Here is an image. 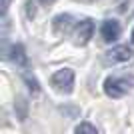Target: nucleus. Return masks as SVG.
I'll list each match as a JSON object with an SVG mask.
<instances>
[{
  "mask_svg": "<svg viewBox=\"0 0 134 134\" xmlns=\"http://www.w3.org/2000/svg\"><path fill=\"white\" fill-rule=\"evenodd\" d=\"M134 86V78L128 76H108L104 80V92L110 98H122L132 90Z\"/></svg>",
  "mask_w": 134,
  "mask_h": 134,
  "instance_id": "1",
  "label": "nucleus"
},
{
  "mask_svg": "<svg viewBox=\"0 0 134 134\" xmlns=\"http://www.w3.org/2000/svg\"><path fill=\"white\" fill-rule=\"evenodd\" d=\"M50 84H52L54 90H58L62 94H70L72 88H74V72L70 68H60V70H56L52 74Z\"/></svg>",
  "mask_w": 134,
  "mask_h": 134,
  "instance_id": "2",
  "label": "nucleus"
},
{
  "mask_svg": "<svg viewBox=\"0 0 134 134\" xmlns=\"http://www.w3.org/2000/svg\"><path fill=\"white\" fill-rule=\"evenodd\" d=\"M130 58H132V48L130 46H114V48H110V50L104 54V60L108 62V64H118V62H128Z\"/></svg>",
  "mask_w": 134,
  "mask_h": 134,
  "instance_id": "3",
  "label": "nucleus"
},
{
  "mask_svg": "<svg viewBox=\"0 0 134 134\" xmlns=\"http://www.w3.org/2000/svg\"><path fill=\"white\" fill-rule=\"evenodd\" d=\"M120 22L118 20H112V18H108V20H104L100 26V36L104 42H116L118 36H120Z\"/></svg>",
  "mask_w": 134,
  "mask_h": 134,
  "instance_id": "4",
  "label": "nucleus"
},
{
  "mask_svg": "<svg viewBox=\"0 0 134 134\" xmlns=\"http://www.w3.org/2000/svg\"><path fill=\"white\" fill-rule=\"evenodd\" d=\"M94 36V22L92 20H82L78 22L76 30H74V38H76V44H88L90 38Z\"/></svg>",
  "mask_w": 134,
  "mask_h": 134,
  "instance_id": "5",
  "label": "nucleus"
},
{
  "mask_svg": "<svg viewBox=\"0 0 134 134\" xmlns=\"http://www.w3.org/2000/svg\"><path fill=\"white\" fill-rule=\"evenodd\" d=\"M10 60L14 62L16 66H26L28 64V58H26V52H24L22 44H14L10 48Z\"/></svg>",
  "mask_w": 134,
  "mask_h": 134,
  "instance_id": "6",
  "label": "nucleus"
},
{
  "mask_svg": "<svg viewBox=\"0 0 134 134\" xmlns=\"http://www.w3.org/2000/svg\"><path fill=\"white\" fill-rule=\"evenodd\" d=\"M116 10L124 16H130L134 12V0H116Z\"/></svg>",
  "mask_w": 134,
  "mask_h": 134,
  "instance_id": "7",
  "label": "nucleus"
},
{
  "mask_svg": "<svg viewBox=\"0 0 134 134\" xmlns=\"http://www.w3.org/2000/svg\"><path fill=\"white\" fill-rule=\"evenodd\" d=\"M74 134H98L96 126H92L90 122H80L76 128H74Z\"/></svg>",
  "mask_w": 134,
  "mask_h": 134,
  "instance_id": "8",
  "label": "nucleus"
},
{
  "mask_svg": "<svg viewBox=\"0 0 134 134\" xmlns=\"http://www.w3.org/2000/svg\"><path fill=\"white\" fill-rule=\"evenodd\" d=\"M70 20H72V18L68 16V14H60V16L54 18V28L56 30H62V28L66 30V28L70 26Z\"/></svg>",
  "mask_w": 134,
  "mask_h": 134,
  "instance_id": "9",
  "label": "nucleus"
},
{
  "mask_svg": "<svg viewBox=\"0 0 134 134\" xmlns=\"http://www.w3.org/2000/svg\"><path fill=\"white\" fill-rule=\"evenodd\" d=\"M24 80L28 82V88L32 90V92H38V82H36L34 78H30V76H24Z\"/></svg>",
  "mask_w": 134,
  "mask_h": 134,
  "instance_id": "10",
  "label": "nucleus"
},
{
  "mask_svg": "<svg viewBox=\"0 0 134 134\" xmlns=\"http://www.w3.org/2000/svg\"><path fill=\"white\" fill-rule=\"evenodd\" d=\"M2 16H6V12H8V8H10V0H2Z\"/></svg>",
  "mask_w": 134,
  "mask_h": 134,
  "instance_id": "11",
  "label": "nucleus"
},
{
  "mask_svg": "<svg viewBox=\"0 0 134 134\" xmlns=\"http://www.w3.org/2000/svg\"><path fill=\"white\" fill-rule=\"evenodd\" d=\"M130 38H132V44H134V28H132V36H130Z\"/></svg>",
  "mask_w": 134,
  "mask_h": 134,
  "instance_id": "12",
  "label": "nucleus"
},
{
  "mask_svg": "<svg viewBox=\"0 0 134 134\" xmlns=\"http://www.w3.org/2000/svg\"><path fill=\"white\" fill-rule=\"evenodd\" d=\"M40 2H50V0H40Z\"/></svg>",
  "mask_w": 134,
  "mask_h": 134,
  "instance_id": "13",
  "label": "nucleus"
}]
</instances>
